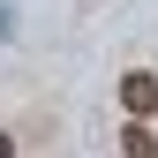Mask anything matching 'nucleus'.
<instances>
[{
  "label": "nucleus",
  "mask_w": 158,
  "mask_h": 158,
  "mask_svg": "<svg viewBox=\"0 0 158 158\" xmlns=\"http://www.w3.org/2000/svg\"><path fill=\"white\" fill-rule=\"evenodd\" d=\"M121 106L135 113V121H143V113H158V75H143V68L121 75Z\"/></svg>",
  "instance_id": "f257e3e1"
},
{
  "label": "nucleus",
  "mask_w": 158,
  "mask_h": 158,
  "mask_svg": "<svg viewBox=\"0 0 158 158\" xmlns=\"http://www.w3.org/2000/svg\"><path fill=\"white\" fill-rule=\"evenodd\" d=\"M8 23H15V15H8V8H0V38H8Z\"/></svg>",
  "instance_id": "7ed1b4c3"
},
{
  "label": "nucleus",
  "mask_w": 158,
  "mask_h": 158,
  "mask_svg": "<svg viewBox=\"0 0 158 158\" xmlns=\"http://www.w3.org/2000/svg\"><path fill=\"white\" fill-rule=\"evenodd\" d=\"M121 158H158V135H151L143 121H128V128H121Z\"/></svg>",
  "instance_id": "f03ea898"
},
{
  "label": "nucleus",
  "mask_w": 158,
  "mask_h": 158,
  "mask_svg": "<svg viewBox=\"0 0 158 158\" xmlns=\"http://www.w3.org/2000/svg\"><path fill=\"white\" fill-rule=\"evenodd\" d=\"M0 158H15V143H8V135H0Z\"/></svg>",
  "instance_id": "20e7f679"
}]
</instances>
